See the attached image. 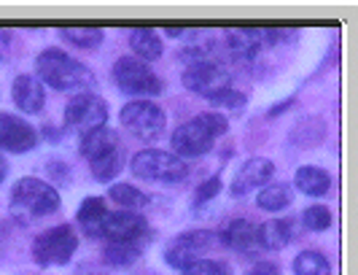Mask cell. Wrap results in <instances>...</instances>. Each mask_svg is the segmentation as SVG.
<instances>
[{
  "instance_id": "cell-19",
  "label": "cell",
  "mask_w": 358,
  "mask_h": 275,
  "mask_svg": "<svg viewBox=\"0 0 358 275\" xmlns=\"http://www.w3.org/2000/svg\"><path fill=\"white\" fill-rule=\"evenodd\" d=\"M129 46L138 59L151 62V59H159L162 57V38L154 27H135L129 33Z\"/></svg>"
},
{
  "instance_id": "cell-24",
  "label": "cell",
  "mask_w": 358,
  "mask_h": 275,
  "mask_svg": "<svg viewBox=\"0 0 358 275\" xmlns=\"http://www.w3.org/2000/svg\"><path fill=\"white\" fill-rule=\"evenodd\" d=\"M256 205H259L262 211H269V213L283 211V208L291 205V186H286V183H267V186L259 192Z\"/></svg>"
},
{
  "instance_id": "cell-18",
  "label": "cell",
  "mask_w": 358,
  "mask_h": 275,
  "mask_svg": "<svg viewBox=\"0 0 358 275\" xmlns=\"http://www.w3.org/2000/svg\"><path fill=\"white\" fill-rule=\"evenodd\" d=\"M116 146H122V141H119V132L110 127L92 129V132H87V135L81 138V154H84L90 162Z\"/></svg>"
},
{
  "instance_id": "cell-20",
  "label": "cell",
  "mask_w": 358,
  "mask_h": 275,
  "mask_svg": "<svg viewBox=\"0 0 358 275\" xmlns=\"http://www.w3.org/2000/svg\"><path fill=\"white\" fill-rule=\"evenodd\" d=\"M106 216H108V208L100 197H87V200L81 202V208H78V224H81V230L90 238H100Z\"/></svg>"
},
{
  "instance_id": "cell-13",
  "label": "cell",
  "mask_w": 358,
  "mask_h": 275,
  "mask_svg": "<svg viewBox=\"0 0 358 275\" xmlns=\"http://www.w3.org/2000/svg\"><path fill=\"white\" fill-rule=\"evenodd\" d=\"M272 176H275L272 160H267V157H253V160H248L245 165L237 170V176H234L229 192H232L234 197L251 195V192H256V189H264V186L272 181Z\"/></svg>"
},
{
  "instance_id": "cell-17",
  "label": "cell",
  "mask_w": 358,
  "mask_h": 275,
  "mask_svg": "<svg viewBox=\"0 0 358 275\" xmlns=\"http://www.w3.org/2000/svg\"><path fill=\"white\" fill-rule=\"evenodd\" d=\"M256 238H259L262 248L280 251V248H286L288 243L294 240V224L288 219H269L267 224H262L256 230Z\"/></svg>"
},
{
  "instance_id": "cell-9",
  "label": "cell",
  "mask_w": 358,
  "mask_h": 275,
  "mask_svg": "<svg viewBox=\"0 0 358 275\" xmlns=\"http://www.w3.org/2000/svg\"><path fill=\"white\" fill-rule=\"evenodd\" d=\"M122 125L132 135L143 138V141H157L162 132H164L167 116L151 100H132V103H127L124 108H122Z\"/></svg>"
},
{
  "instance_id": "cell-27",
  "label": "cell",
  "mask_w": 358,
  "mask_h": 275,
  "mask_svg": "<svg viewBox=\"0 0 358 275\" xmlns=\"http://www.w3.org/2000/svg\"><path fill=\"white\" fill-rule=\"evenodd\" d=\"M59 33H62L65 41H71L73 46H84V49H92V46H97L103 41V27H90V24H84V27H62Z\"/></svg>"
},
{
  "instance_id": "cell-31",
  "label": "cell",
  "mask_w": 358,
  "mask_h": 275,
  "mask_svg": "<svg viewBox=\"0 0 358 275\" xmlns=\"http://www.w3.org/2000/svg\"><path fill=\"white\" fill-rule=\"evenodd\" d=\"M213 106H221V108H229V111H237L245 106V94L237 90H227L224 94H218L215 100H210Z\"/></svg>"
},
{
  "instance_id": "cell-6",
  "label": "cell",
  "mask_w": 358,
  "mask_h": 275,
  "mask_svg": "<svg viewBox=\"0 0 358 275\" xmlns=\"http://www.w3.org/2000/svg\"><path fill=\"white\" fill-rule=\"evenodd\" d=\"M76 248H78V235L73 232V227L59 224L38 235L33 243V257L41 267H62L73 259Z\"/></svg>"
},
{
  "instance_id": "cell-16",
  "label": "cell",
  "mask_w": 358,
  "mask_h": 275,
  "mask_svg": "<svg viewBox=\"0 0 358 275\" xmlns=\"http://www.w3.org/2000/svg\"><path fill=\"white\" fill-rule=\"evenodd\" d=\"M221 240H224V246H229L232 251H240V254H251L259 248L256 227L248 219H232L229 224H224Z\"/></svg>"
},
{
  "instance_id": "cell-10",
  "label": "cell",
  "mask_w": 358,
  "mask_h": 275,
  "mask_svg": "<svg viewBox=\"0 0 358 275\" xmlns=\"http://www.w3.org/2000/svg\"><path fill=\"white\" fill-rule=\"evenodd\" d=\"M283 36L280 30L269 27H229L227 30V55L234 62H253L256 55L267 46V41Z\"/></svg>"
},
{
  "instance_id": "cell-22",
  "label": "cell",
  "mask_w": 358,
  "mask_h": 275,
  "mask_svg": "<svg viewBox=\"0 0 358 275\" xmlns=\"http://www.w3.org/2000/svg\"><path fill=\"white\" fill-rule=\"evenodd\" d=\"M145 240H119V243H108L106 248V262L110 267H129L135 265L141 254H143Z\"/></svg>"
},
{
  "instance_id": "cell-1",
  "label": "cell",
  "mask_w": 358,
  "mask_h": 275,
  "mask_svg": "<svg viewBox=\"0 0 358 275\" xmlns=\"http://www.w3.org/2000/svg\"><path fill=\"white\" fill-rule=\"evenodd\" d=\"M36 73L41 84H49L52 90L59 92H90L92 73L84 62H78L62 49H46L36 59Z\"/></svg>"
},
{
  "instance_id": "cell-11",
  "label": "cell",
  "mask_w": 358,
  "mask_h": 275,
  "mask_svg": "<svg viewBox=\"0 0 358 275\" xmlns=\"http://www.w3.org/2000/svg\"><path fill=\"white\" fill-rule=\"evenodd\" d=\"M210 243H213V232H208V230H194V232L178 235V238L167 246L164 262L170 267L186 270L189 265H194V262L202 259V254L210 248Z\"/></svg>"
},
{
  "instance_id": "cell-29",
  "label": "cell",
  "mask_w": 358,
  "mask_h": 275,
  "mask_svg": "<svg viewBox=\"0 0 358 275\" xmlns=\"http://www.w3.org/2000/svg\"><path fill=\"white\" fill-rule=\"evenodd\" d=\"M183 275H232V270L224 262H213V259H199L194 265H189Z\"/></svg>"
},
{
  "instance_id": "cell-21",
  "label": "cell",
  "mask_w": 358,
  "mask_h": 275,
  "mask_svg": "<svg viewBox=\"0 0 358 275\" xmlns=\"http://www.w3.org/2000/svg\"><path fill=\"white\" fill-rule=\"evenodd\" d=\"M329 186H331L329 170L315 167V165H302L299 170H296V189L305 192V195H310V197H321V195H326Z\"/></svg>"
},
{
  "instance_id": "cell-30",
  "label": "cell",
  "mask_w": 358,
  "mask_h": 275,
  "mask_svg": "<svg viewBox=\"0 0 358 275\" xmlns=\"http://www.w3.org/2000/svg\"><path fill=\"white\" fill-rule=\"evenodd\" d=\"M218 192H221V178L213 176L210 181L199 183V189L194 192V205H205V202H210Z\"/></svg>"
},
{
  "instance_id": "cell-28",
  "label": "cell",
  "mask_w": 358,
  "mask_h": 275,
  "mask_svg": "<svg viewBox=\"0 0 358 275\" xmlns=\"http://www.w3.org/2000/svg\"><path fill=\"white\" fill-rule=\"evenodd\" d=\"M302 224L313 232H323V230L331 227V211L326 205H310L302 213Z\"/></svg>"
},
{
  "instance_id": "cell-15",
  "label": "cell",
  "mask_w": 358,
  "mask_h": 275,
  "mask_svg": "<svg viewBox=\"0 0 358 275\" xmlns=\"http://www.w3.org/2000/svg\"><path fill=\"white\" fill-rule=\"evenodd\" d=\"M11 97H14L17 108L24 111V113H38V111L46 106V90H43V84L38 81L36 76H30V73L14 78Z\"/></svg>"
},
{
  "instance_id": "cell-33",
  "label": "cell",
  "mask_w": 358,
  "mask_h": 275,
  "mask_svg": "<svg viewBox=\"0 0 358 275\" xmlns=\"http://www.w3.org/2000/svg\"><path fill=\"white\" fill-rule=\"evenodd\" d=\"M6 173H8V165H6V160H3V154H0V183L6 178Z\"/></svg>"
},
{
  "instance_id": "cell-3",
  "label": "cell",
  "mask_w": 358,
  "mask_h": 275,
  "mask_svg": "<svg viewBox=\"0 0 358 275\" xmlns=\"http://www.w3.org/2000/svg\"><path fill=\"white\" fill-rule=\"evenodd\" d=\"M59 208V195L52 183L41 178H22L11 189V213L19 221H33L52 216Z\"/></svg>"
},
{
  "instance_id": "cell-32",
  "label": "cell",
  "mask_w": 358,
  "mask_h": 275,
  "mask_svg": "<svg viewBox=\"0 0 358 275\" xmlns=\"http://www.w3.org/2000/svg\"><path fill=\"white\" fill-rule=\"evenodd\" d=\"M248 275H280V270H278V265H272V262H256V267H253Z\"/></svg>"
},
{
  "instance_id": "cell-25",
  "label": "cell",
  "mask_w": 358,
  "mask_h": 275,
  "mask_svg": "<svg viewBox=\"0 0 358 275\" xmlns=\"http://www.w3.org/2000/svg\"><path fill=\"white\" fill-rule=\"evenodd\" d=\"M108 197L113 202H119L122 211H141V208L148 205V197H145L141 189H135L132 183H113L110 192H108Z\"/></svg>"
},
{
  "instance_id": "cell-8",
  "label": "cell",
  "mask_w": 358,
  "mask_h": 275,
  "mask_svg": "<svg viewBox=\"0 0 358 275\" xmlns=\"http://www.w3.org/2000/svg\"><path fill=\"white\" fill-rule=\"evenodd\" d=\"M108 122V103L94 92H78L71 103L65 106V125L76 132H92V129L106 127Z\"/></svg>"
},
{
  "instance_id": "cell-12",
  "label": "cell",
  "mask_w": 358,
  "mask_h": 275,
  "mask_svg": "<svg viewBox=\"0 0 358 275\" xmlns=\"http://www.w3.org/2000/svg\"><path fill=\"white\" fill-rule=\"evenodd\" d=\"M38 143V132L22 116L0 113V148L11 154H24Z\"/></svg>"
},
{
  "instance_id": "cell-14",
  "label": "cell",
  "mask_w": 358,
  "mask_h": 275,
  "mask_svg": "<svg viewBox=\"0 0 358 275\" xmlns=\"http://www.w3.org/2000/svg\"><path fill=\"white\" fill-rule=\"evenodd\" d=\"M145 219L135 211H119V213H110L108 211L106 224H103V232L100 238L110 240V243H119V240H141L145 238Z\"/></svg>"
},
{
  "instance_id": "cell-26",
  "label": "cell",
  "mask_w": 358,
  "mask_h": 275,
  "mask_svg": "<svg viewBox=\"0 0 358 275\" xmlns=\"http://www.w3.org/2000/svg\"><path fill=\"white\" fill-rule=\"evenodd\" d=\"M294 275H331L329 259L321 251H302L294 259Z\"/></svg>"
},
{
  "instance_id": "cell-23",
  "label": "cell",
  "mask_w": 358,
  "mask_h": 275,
  "mask_svg": "<svg viewBox=\"0 0 358 275\" xmlns=\"http://www.w3.org/2000/svg\"><path fill=\"white\" fill-rule=\"evenodd\" d=\"M92 176L97 178V181H110L113 176H119V170L124 167V151L122 146L110 148L106 154H100L97 160H92Z\"/></svg>"
},
{
  "instance_id": "cell-7",
  "label": "cell",
  "mask_w": 358,
  "mask_h": 275,
  "mask_svg": "<svg viewBox=\"0 0 358 275\" xmlns=\"http://www.w3.org/2000/svg\"><path fill=\"white\" fill-rule=\"evenodd\" d=\"M180 81H183L186 90H192L194 94H202V97H208V100H215L218 94L232 90V76H229V71H227L218 59L186 65Z\"/></svg>"
},
{
  "instance_id": "cell-2",
  "label": "cell",
  "mask_w": 358,
  "mask_h": 275,
  "mask_svg": "<svg viewBox=\"0 0 358 275\" xmlns=\"http://www.w3.org/2000/svg\"><path fill=\"white\" fill-rule=\"evenodd\" d=\"M227 129H229V119L224 113H215V111L199 113L173 132V151L180 160L183 157H202L213 148L215 138H221Z\"/></svg>"
},
{
  "instance_id": "cell-5",
  "label": "cell",
  "mask_w": 358,
  "mask_h": 275,
  "mask_svg": "<svg viewBox=\"0 0 358 275\" xmlns=\"http://www.w3.org/2000/svg\"><path fill=\"white\" fill-rule=\"evenodd\" d=\"M113 78L119 84V90L127 92V94H135L138 100H145V97H157L164 92V84L162 78L143 59L138 57H122L113 62Z\"/></svg>"
},
{
  "instance_id": "cell-4",
  "label": "cell",
  "mask_w": 358,
  "mask_h": 275,
  "mask_svg": "<svg viewBox=\"0 0 358 275\" xmlns=\"http://www.w3.org/2000/svg\"><path fill=\"white\" fill-rule=\"evenodd\" d=\"M132 173L145 181H162V183H178L186 178V162L162 148H143L132 157Z\"/></svg>"
}]
</instances>
